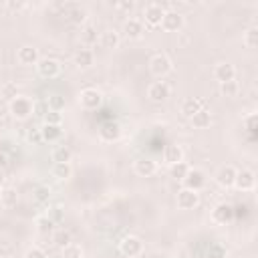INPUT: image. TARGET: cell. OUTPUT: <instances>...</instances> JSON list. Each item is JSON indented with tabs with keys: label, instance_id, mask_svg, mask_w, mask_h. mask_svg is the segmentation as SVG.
Masks as SVG:
<instances>
[{
	"label": "cell",
	"instance_id": "cell-13",
	"mask_svg": "<svg viewBox=\"0 0 258 258\" xmlns=\"http://www.w3.org/2000/svg\"><path fill=\"white\" fill-rule=\"evenodd\" d=\"M212 220L216 224H228V222H232L234 220V206L232 204H226V202L218 204L212 210Z\"/></svg>",
	"mask_w": 258,
	"mask_h": 258
},
{
	"label": "cell",
	"instance_id": "cell-47",
	"mask_svg": "<svg viewBox=\"0 0 258 258\" xmlns=\"http://www.w3.org/2000/svg\"><path fill=\"white\" fill-rule=\"evenodd\" d=\"M10 149H12V143H10V139H2V141H0V151L8 155V151H10Z\"/></svg>",
	"mask_w": 258,
	"mask_h": 258
},
{
	"label": "cell",
	"instance_id": "cell-48",
	"mask_svg": "<svg viewBox=\"0 0 258 258\" xmlns=\"http://www.w3.org/2000/svg\"><path fill=\"white\" fill-rule=\"evenodd\" d=\"M22 6H24V2H6V8H10V10H18Z\"/></svg>",
	"mask_w": 258,
	"mask_h": 258
},
{
	"label": "cell",
	"instance_id": "cell-32",
	"mask_svg": "<svg viewBox=\"0 0 258 258\" xmlns=\"http://www.w3.org/2000/svg\"><path fill=\"white\" fill-rule=\"evenodd\" d=\"M32 198L38 204H46L50 200V187L48 185H36L34 191H32Z\"/></svg>",
	"mask_w": 258,
	"mask_h": 258
},
{
	"label": "cell",
	"instance_id": "cell-41",
	"mask_svg": "<svg viewBox=\"0 0 258 258\" xmlns=\"http://www.w3.org/2000/svg\"><path fill=\"white\" fill-rule=\"evenodd\" d=\"M46 113H48V105H46V101H36V103H32V115L44 119Z\"/></svg>",
	"mask_w": 258,
	"mask_h": 258
},
{
	"label": "cell",
	"instance_id": "cell-35",
	"mask_svg": "<svg viewBox=\"0 0 258 258\" xmlns=\"http://www.w3.org/2000/svg\"><path fill=\"white\" fill-rule=\"evenodd\" d=\"M0 97H4L6 101L16 99V97H18V87H16V83H4V85L0 87Z\"/></svg>",
	"mask_w": 258,
	"mask_h": 258
},
{
	"label": "cell",
	"instance_id": "cell-11",
	"mask_svg": "<svg viewBox=\"0 0 258 258\" xmlns=\"http://www.w3.org/2000/svg\"><path fill=\"white\" fill-rule=\"evenodd\" d=\"M198 204H200V194L198 191H191V189H185V187H181L177 191V208L179 210H194Z\"/></svg>",
	"mask_w": 258,
	"mask_h": 258
},
{
	"label": "cell",
	"instance_id": "cell-25",
	"mask_svg": "<svg viewBox=\"0 0 258 258\" xmlns=\"http://www.w3.org/2000/svg\"><path fill=\"white\" fill-rule=\"evenodd\" d=\"M204 107V101H200V99H196V97H187V99H183V103H181V113H183V117H191V115H196L200 109Z\"/></svg>",
	"mask_w": 258,
	"mask_h": 258
},
{
	"label": "cell",
	"instance_id": "cell-38",
	"mask_svg": "<svg viewBox=\"0 0 258 258\" xmlns=\"http://www.w3.org/2000/svg\"><path fill=\"white\" fill-rule=\"evenodd\" d=\"M52 226H54V222H52L48 216H40V218H36V228H38L40 234H48V232L52 230Z\"/></svg>",
	"mask_w": 258,
	"mask_h": 258
},
{
	"label": "cell",
	"instance_id": "cell-31",
	"mask_svg": "<svg viewBox=\"0 0 258 258\" xmlns=\"http://www.w3.org/2000/svg\"><path fill=\"white\" fill-rule=\"evenodd\" d=\"M46 105H48V111H58V113H60L67 103H64V97H62L60 93H52V95L46 99Z\"/></svg>",
	"mask_w": 258,
	"mask_h": 258
},
{
	"label": "cell",
	"instance_id": "cell-18",
	"mask_svg": "<svg viewBox=\"0 0 258 258\" xmlns=\"http://www.w3.org/2000/svg\"><path fill=\"white\" fill-rule=\"evenodd\" d=\"M123 34L129 38V40H135L143 34V22L139 18H127L123 22Z\"/></svg>",
	"mask_w": 258,
	"mask_h": 258
},
{
	"label": "cell",
	"instance_id": "cell-27",
	"mask_svg": "<svg viewBox=\"0 0 258 258\" xmlns=\"http://www.w3.org/2000/svg\"><path fill=\"white\" fill-rule=\"evenodd\" d=\"M71 242H73V236H71V232H69V230L58 228V230H54V232H52V244H54V246L64 248V246H69Z\"/></svg>",
	"mask_w": 258,
	"mask_h": 258
},
{
	"label": "cell",
	"instance_id": "cell-4",
	"mask_svg": "<svg viewBox=\"0 0 258 258\" xmlns=\"http://www.w3.org/2000/svg\"><path fill=\"white\" fill-rule=\"evenodd\" d=\"M36 71L42 79H54L60 73V62L56 58H48V56H40L36 62Z\"/></svg>",
	"mask_w": 258,
	"mask_h": 258
},
{
	"label": "cell",
	"instance_id": "cell-9",
	"mask_svg": "<svg viewBox=\"0 0 258 258\" xmlns=\"http://www.w3.org/2000/svg\"><path fill=\"white\" fill-rule=\"evenodd\" d=\"M38 50L34 48V46H30V44H24V46H20L18 50H16V60H18V64H22V67H36V62H38Z\"/></svg>",
	"mask_w": 258,
	"mask_h": 258
},
{
	"label": "cell",
	"instance_id": "cell-49",
	"mask_svg": "<svg viewBox=\"0 0 258 258\" xmlns=\"http://www.w3.org/2000/svg\"><path fill=\"white\" fill-rule=\"evenodd\" d=\"M6 163H8V155L0 151V169H4V167H6Z\"/></svg>",
	"mask_w": 258,
	"mask_h": 258
},
{
	"label": "cell",
	"instance_id": "cell-33",
	"mask_svg": "<svg viewBox=\"0 0 258 258\" xmlns=\"http://www.w3.org/2000/svg\"><path fill=\"white\" fill-rule=\"evenodd\" d=\"M81 38H83V42H87V44H95V42L99 40L97 28H95L93 24H87V26L83 28V32H81Z\"/></svg>",
	"mask_w": 258,
	"mask_h": 258
},
{
	"label": "cell",
	"instance_id": "cell-6",
	"mask_svg": "<svg viewBox=\"0 0 258 258\" xmlns=\"http://www.w3.org/2000/svg\"><path fill=\"white\" fill-rule=\"evenodd\" d=\"M159 26L167 32H177L181 26H183V16L177 12V10H165L163 16H161V22Z\"/></svg>",
	"mask_w": 258,
	"mask_h": 258
},
{
	"label": "cell",
	"instance_id": "cell-37",
	"mask_svg": "<svg viewBox=\"0 0 258 258\" xmlns=\"http://www.w3.org/2000/svg\"><path fill=\"white\" fill-rule=\"evenodd\" d=\"M238 91H240V87H238V83L236 81H228V83H220V93L224 95V97H236L238 95Z\"/></svg>",
	"mask_w": 258,
	"mask_h": 258
},
{
	"label": "cell",
	"instance_id": "cell-1",
	"mask_svg": "<svg viewBox=\"0 0 258 258\" xmlns=\"http://www.w3.org/2000/svg\"><path fill=\"white\" fill-rule=\"evenodd\" d=\"M10 115H12L14 119H18V121L28 119V117L32 115V101H30L28 97L18 95L16 99L10 101Z\"/></svg>",
	"mask_w": 258,
	"mask_h": 258
},
{
	"label": "cell",
	"instance_id": "cell-14",
	"mask_svg": "<svg viewBox=\"0 0 258 258\" xmlns=\"http://www.w3.org/2000/svg\"><path fill=\"white\" fill-rule=\"evenodd\" d=\"M119 135H121V127H119L117 121H105V123L99 127V137H101V141L111 143V141H117Z\"/></svg>",
	"mask_w": 258,
	"mask_h": 258
},
{
	"label": "cell",
	"instance_id": "cell-29",
	"mask_svg": "<svg viewBox=\"0 0 258 258\" xmlns=\"http://www.w3.org/2000/svg\"><path fill=\"white\" fill-rule=\"evenodd\" d=\"M187 171H189V165H187L185 161H179V163L169 165V175H171L173 179H177V181H181V179L185 177Z\"/></svg>",
	"mask_w": 258,
	"mask_h": 258
},
{
	"label": "cell",
	"instance_id": "cell-3",
	"mask_svg": "<svg viewBox=\"0 0 258 258\" xmlns=\"http://www.w3.org/2000/svg\"><path fill=\"white\" fill-rule=\"evenodd\" d=\"M119 252L125 258H135V256H139L143 252V242L137 236H125L119 242Z\"/></svg>",
	"mask_w": 258,
	"mask_h": 258
},
{
	"label": "cell",
	"instance_id": "cell-12",
	"mask_svg": "<svg viewBox=\"0 0 258 258\" xmlns=\"http://www.w3.org/2000/svg\"><path fill=\"white\" fill-rule=\"evenodd\" d=\"M147 97H149V101H153V103H163V101H167V97H169V87H167L163 81H155V83H151V85L147 87Z\"/></svg>",
	"mask_w": 258,
	"mask_h": 258
},
{
	"label": "cell",
	"instance_id": "cell-44",
	"mask_svg": "<svg viewBox=\"0 0 258 258\" xmlns=\"http://www.w3.org/2000/svg\"><path fill=\"white\" fill-rule=\"evenodd\" d=\"M26 139H28L32 145H40V143H44V141H42V135H40V127H38V129H36V127L30 129L28 135H26Z\"/></svg>",
	"mask_w": 258,
	"mask_h": 258
},
{
	"label": "cell",
	"instance_id": "cell-34",
	"mask_svg": "<svg viewBox=\"0 0 258 258\" xmlns=\"http://www.w3.org/2000/svg\"><path fill=\"white\" fill-rule=\"evenodd\" d=\"M244 44L248 48H256L258 46V26H250L244 32Z\"/></svg>",
	"mask_w": 258,
	"mask_h": 258
},
{
	"label": "cell",
	"instance_id": "cell-40",
	"mask_svg": "<svg viewBox=\"0 0 258 258\" xmlns=\"http://www.w3.org/2000/svg\"><path fill=\"white\" fill-rule=\"evenodd\" d=\"M244 123H246V129H248V133H250V139H254V137H256V127H258V117H256V113L248 115Z\"/></svg>",
	"mask_w": 258,
	"mask_h": 258
},
{
	"label": "cell",
	"instance_id": "cell-19",
	"mask_svg": "<svg viewBox=\"0 0 258 258\" xmlns=\"http://www.w3.org/2000/svg\"><path fill=\"white\" fill-rule=\"evenodd\" d=\"M40 135H42V141L56 143V141L62 139V127L60 125H48V123H44L40 127Z\"/></svg>",
	"mask_w": 258,
	"mask_h": 258
},
{
	"label": "cell",
	"instance_id": "cell-42",
	"mask_svg": "<svg viewBox=\"0 0 258 258\" xmlns=\"http://www.w3.org/2000/svg\"><path fill=\"white\" fill-rule=\"evenodd\" d=\"M224 256H226L224 246H222L220 242H214V244L210 246V250H208V258H224Z\"/></svg>",
	"mask_w": 258,
	"mask_h": 258
},
{
	"label": "cell",
	"instance_id": "cell-28",
	"mask_svg": "<svg viewBox=\"0 0 258 258\" xmlns=\"http://www.w3.org/2000/svg\"><path fill=\"white\" fill-rule=\"evenodd\" d=\"M16 202H18V194H16L14 187H4V189L0 191V206H4V208H14Z\"/></svg>",
	"mask_w": 258,
	"mask_h": 258
},
{
	"label": "cell",
	"instance_id": "cell-7",
	"mask_svg": "<svg viewBox=\"0 0 258 258\" xmlns=\"http://www.w3.org/2000/svg\"><path fill=\"white\" fill-rule=\"evenodd\" d=\"M181 183H183L185 189L200 191V189L206 185V173H204L202 169H191V167H189V171L185 173V177L181 179Z\"/></svg>",
	"mask_w": 258,
	"mask_h": 258
},
{
	"label": "cell",
	"instance_id": "cell-36",
	"mask_svg": "<svg viewBox=\"0 0 258 258\" xmlns=\"http://www.w3.org/2000/svg\"><path fill=\"white\" fill-rule=\"evenodd\" d=\"M62 258H85V252H83V248L79 244L71 242L69 246L62 248Z\"/></svg>",
	"mask_w": 258,
	"mask_h": 258
},
{
	"label": "cell",
	"instance_id": "cell-21",
	"mask_svg": "<svg viewBox=\"0 0 258 258\" xmlns=\"http://www.w3.org/2000/svg\"><path fill=\"white\" fill-rule=\"evenodd\" d=\"M73 60H75V64H77L79 69H89V67H93V62H95V52H93L91 48H79V50L75 52Z\"/></svg>",
	"mask_w": 258,
	"mask_h": 258
},
{
	"label": "cell",
	"instance_id": "cell-51",
	"mask_svg": "<svg viewBox=\"0 0 258 258\" xmlns=\"http://www.w3.org/2000/svg\"><path fill=\"white\" fill-rule=\"evenodd\" d=\"M50 258H62V254H54V256H50Z\"/></svg>",
	"mask_w": 258,
	"mask_h": 258
},
{
	"label": "cell",
	"instance_id": "cell-26",
	"mask_svg": "<svg viewBox=\"0 0 258 258\" xmlns=\"http://www.w3.org/2000/svg\"><path fill=\"white\" fill-rule=\"evenodd\" d=\"M50 173H52V177H56L58 181H64V179H69V177L73 175V167H71V163H52Z\"/></svg>",
	"mask_w": 258,
	"mask_h": 258
},
{
	"label": "cell",
	"instance_id": "cell-45",
	"mask_svg": "<svg viewBox=\"0 0 258 258\" xmlns=\"http://www.w3.org/2000/svg\"><path fill=\"white\" fill-rule=\"evenodd\" d=\"M133 6H135L133 0H119V2H115V8L117 10H123V12H131Z\"/></svg>",
	"mask_w": 258,
	"mask_h": 258
},
{
	"label": "cell",
	"instance_id": "cell-2",
	"mask_svg": "<svg viewBox=\"0 0 258 258\" xmlns=\"http://www.w3.org/2000/svg\"><path fill=\"white\" fill-rule=\"evenodd\" d=\"M169 71H171V60L167 58V54L157 52V54H153V56L149 58V73H151L153 77L161 79V77H165Z\"/></svg>",
	"mask_w": 258,
	"mask_h": 258
},
{
	"label": "cell",
	"instance_id": "cell-15",
	"mask_svg": "<svg viewBox=\"0 0 258 258\" xmlns=\"http://www.w3.org/2000/svg\"><path fill=\"white\" fill-rule=\"evenodd\" d=\"M236 77V69L232 62H218L214 67V79L218 83H228V81H234Z\"/></svg>",
	"mask_w": 258,
	"mask_h": 258
},
{
	"label": "cell",
	"instance_id": "cell-20",
	"mask_svg": "<svg viewBox=\"0 0 258 258\" xmlns=\"http://www.w3.org/2000/svg\"><path fill=\"white\" fill-rule=\"evenodd\" d=\"M157 171V163L151 159V157H141L135 161V173L141 175V177H149Z\"/></svg>",
	"mask_w": 258,
	"mask_h": 258
},
{
	"label": "cell",
	"instance_id": "cell-24",
	"mask_svg": "<svg viewBox=\"0 0 258 258\" xmlns=\"http://www.w3.org/2000/svg\"><path fill=\"white\" fill-rule=\"evenodd\" d=\"M71 157H73V151H71L67 145H56V147H52V151H50L52 163H71Z\"/></svg>",
	"mask_w": 258,
	"mask_h": 258
},
{
	"label": "cell",
	"instance_id": "cell-23",
	"mask_svg": "<svg viewBox=\"0 0 258 258\" xmlns=\"http://www.w3.org/2000/svg\"><path fill=\"white\" fill-rule=\"evenodd\" d=\"M189 121H191V125H194L196 129H206V127H210V123H212V115H210V111H208L206 107H202L196 115L189 117Z\"/></svg>",
	"mask_w": 258,
	"mask_h": 258
},
{
	"label": "cell",
	"instance_id": "cell-10",
	"mask_svg": "<svg viewBox=\"0 0 258 258\" xmlns=\"http://www.w3.org/2000/svg\"><path fill=\"white\" fill-rule=\"evenodd\" d=\"M234 185H236L240 191H250V189H254V185H256V175H254V171H252V169H240V171H236Z\"/></svg>",
	"mask_w": 258,
	"mask_h": 258
},
{
	"label": "cell",
	"instance_id": "cell-30",
	"mask_svg": "<svg viewBox=\"0 0 258 258\" xmlns=\"http://www.w3.org/2000/svg\"><path fill=\"white\" fill-rule=\"evenodd\" d=\"M67 16H69V20H71L73 24H83V22L87 20V10H85L83 6H73Z\"/></svg>",
	"mask_w": 258,
	"mask_h": 258
},
{
	"label": "cell",
	"instance_id": "cell-8",
	"mask_svg": "<svg viewBox=\"0 0 258 258\" xmlns=\"http://www.w3.org/2000/svg\"><path fill=\"white\" fill-rule=\"evenodd\" d=\"M163 12H165V8H163L159 2H149V4H145V8H143V18H145V22H147L149 26H159Z\"/></svg>",
	"mask_w": 258,
	"mask_h": 258
},
{
	"label": "cell",
	"instance_id": "cell-46",
	"mask_svg": "<svg viewBox=\"0 0 258 258\" xmlns=\"http://www.w3.org/2000/svg\"><path fill=\"white\" fill-rule=\"evenodd\" d=\"M24 258H48V256L44 254V250H40V248L34 246V248H28L26 250V256Z\"/></svg>",
	"mask_w": 258,
	"mask_h": 258
},
{
	"label": "cell",
	"instance_id": "cell-39",
	"mask_svg": "<svg viewBox=\"0 0 258 258\" xmlns=\"http://www.w3.org/2000/svg\"><path fill=\"white\" fill-rule=\"evenodd\" d=\"M46 216H48L54 224H60V222H62V218H64V210H62L60 206H50V208H48V212H46Z\"/></svg>",
	"mask_w": 258,
	"mask_h": 258
},
{
	"label": "cell",
	"instance_id": "cell-50",
	"mask_svg": "<svg viewBox=\"0 0 258 258\" xmlns=\"http://www.w3.org/2000/svg\"><path fill=\"white\" fill-rule=\"evenodd\" d=\"M2 183H4V173H2V169H0V187H2Z\"/></svg>",
	"mask_w": 258,
	"mask_h": 258
},
{
	"label": "cell",
	"instance_id": "cell-22",
	"mask_svg": "<svg viewBox=\"0 0 258 258\" xmlns=\"http://www.w3.org/2000/svg\"><path fill=\"white\" fill-rule=\"evenodd\" d=\"M99 44H101L103 48H107V50L117 48V46H119V32H117V30H113V28L103 30V32H101V36H99Z\"/></svg>",
	"mask_w": 258,
	"mask_h": 258
},
{
	"label": "cell",
	"instance_id": "cell-16",
	"mask_svg": "<svg viewBox=\"0 0 258 258\" xmlns=\"http://www.w3.org/2000/svg\"><path fill=\"white\" fill-rule=\"evenodd\" d=\"M163 161L167 163V165H173V163H179V161H183V149L177 145V143H167L165 147H163Z\"/></svg>",
	"mask_w": 258,
	"mask_h": 258
},
{
	"label": "cell",
	"instance_id": "cell-17",
	"mask_svg": "<svg viewBox=\"0 0 258 258\" xmlns=\"http://www.w3.org/2000/svg\"><path fill=\"white\" fill-rule=\"evenodd\" d=\"M236 167H232V165H222L220 169H218V173H216V181H218V185H222V187H232L234 185V179H236Z\"/></svg>",
	"mask_w": 258,
	"mask_h": 258
},
{
	"label": "cell",
	"instance_id": "cell-43",
	"mask_svg": "<svg viewBox=\"0 0 258 258\" xmlns=\"http://www.w3.org/2000/svg\"><path fill=\"white\" fill-rule=\"evenodd\" d=\"M44 123H48V125H60L62 123V115L58 111H48L44 115Z\"/></svg>",
	"mask_w": 258,
	"mask_h": 258
},
{
	"label": "cell",
	"instance_id": "cell-5",
	"mask_svg": "<svg viewBox=\"0 0 258 258\" xmlns=\"http://www.w3.org/2000/svg\"><path fill=\"white\" fill-rule=\"evenodd\" d=\"M79 103H81L83 109H87V111H95V109L101 107V103H103V95H101L97 89H83L81 95H79Z\"/></svg>",
	"mask_w": 258,
	"mask_h": 258
}]
</instances>
